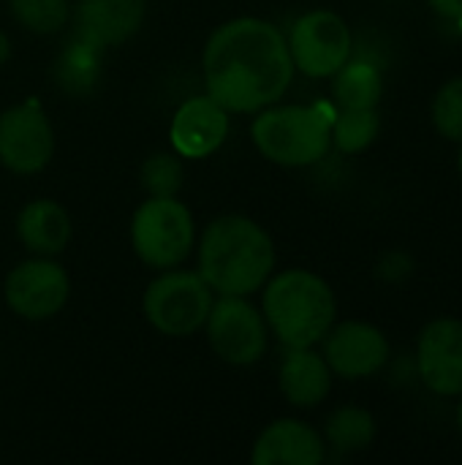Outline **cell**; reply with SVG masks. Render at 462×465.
<instances>
[{
  "label": "cell",
  "mask_w": 462,
  "mask_h": 465,
  "mask_svg": "<svg viewBox=\"0 0 462 465\" xmlns=\"http://www.w3.org/2000/svg\"><path fill=\"white\" fill-rule=\"evenodd\" d=\"M202 71L207 95L226 112L256 114L286 95L294 60L286 35L272 22L237 16L207 38Z\"/></svg>",
  "instance_id": "6da1fadb"
},
{
  "label": "cell",
  "mask_w": 462,
  "mask_h": 465,
  "mask_svg": "<svg viewBox=\"0 0 462 465\" xmlns=\"http://www.w3.org/2000/svg\"><path fill=\"white\" fill-rule=\"evenodd\" d=\"M275 270V245L264 226L245 215L210 221L199 240V275L215 294L251 297Z\"/></svg>",
  "instance_id": "7a4b0ae2"
},
{
  "label": "cell",
  "mask_w": 462,
  "mask_h": 465,
  "mask_svg": "<svg viewBox=\"0 0 462 465\" xmlns=\"http://www.w3.org/2000/svg\"><path fill=\"white\" fill-rule=\"evenodd\" d=\"M335 294L310 270H283L264 283V322L286 349H310L335 324Z\"/></svg>",
  "instance_id": "3957f363"
},
{
  "label": "cell",
  "mask_w": 462,
  "mask_h": 465,
  "mask_svg": "<svg viewBox=\"0 0 462 465\" xmlns=\"http://www.w3.org/2000/svg\"><path fill=\"white\" fill-rule=\"evenodd\" d=\"M256 150L278 166H310L332 144V125L321 106H267L251 125Z\"/></svg>",
  "instance_id": "277c9868"
},
{
  "label": "cell",
  "mask_w": 462,
  "mask_h": 465,
  "mask_svg": "<svg viewBox=\"0 0 462 465\" xmlns=\"http://www.w3.org/2000/svg\"><path fill=\"white\" fill-rule=\"evenodd\" d=\"M133 253L152 270L180 267L196 245V223L177 196H147L131 218Z\"/></svg>",
  "instance_id": "5b68a950"
},
{
  "label": "cell",
  "mask_w": 462,
  "mask_h": 465,
  "mask_svg": "<svg viewBox=\"0 0 462 465\" xmlns=\"http://www.w3.org/2000/svg\"><path fill=\"white\" fill-rule=\"evenodd\" d=\"M215 292L199 272L188 270H163L158 278L150 281L142 311L147 324L163 338H191L196 335L210 311Z\"/></svg>",
  "instance_id": "8992f818"
},
{
  "label": "cell",
  "mask_w": 462,
  "mask_h": 465,
  "mask_svg": "<svg viewBox=\"0 0 462 465\" xmlns=\"http://www.w3.org/2000/svg\"><path fill=\"white\" fill-rule=\"evenodd\" d=\"M204 330L215 357L234 368L256 365L270 346V327L264 322V313H259L245 297L223 294L221 300H215Z\"/></svg>",
  "instance_id": "52a82bcc"
},
{
  "label": "cell",
  "mask_w": 462,
  "mask_h": 465,
  "mask_svg": "<svg viewBox=\"0 0 462 465\" xmlns=\"http://www.w3.org/2000/svg\"><path fill=\"white\" fill-rule=\"evenodd\" d=\"M3 294L5 305L16 316L27 322H46L68 305L71 281L65 267L52 256H33L5 275Z\"/></svg>",
  "instance_id": "ba28073f"
},
{
  "label": "cell",
  "mask_w": 462,
  "mask_h": 465,
  "mask_svg": "<svg viewBox=\"0 0 462 465\" xmlns=\"http://www.w3.org/2000/svg\"><path fill=\"white\" fill-rule=\"evenodd\" d=\"M289 52L302 74L316 79L335 76L351 57V30L335 11H308L291 27Z\"/></svg>",
  "instance_id": "9c48e42d"
},
{
  "label": "cell",
  "mask_w": 462,
  "mask_h": 465,
  "mask_svg": "<svg viewBox=\"0 0 462 465\" xmlns=\"http://www.w3.org/2000/svg\"><path fill=\"white\" fill-rule=\"evenodd\" d=\"M54 153V131L46 112L35 104H16L0 114V163L14 174L46 169Z\"/></svg>",
  "instance_id": "30bf717a"
},
{
  "label": "cell",
  "mask_w": 462,
  "mask_h": 465,
  "mask_svg": "<svg viewBox=\"0 0 462 465\" xmlns=\"http://www.w3.org/2000/svg\"><path fill=\"white\" fill-rule=\"evenodd\" d=\"M389 343L373 324L343 322L324 335V360L332 373L343 379H365L384 368Z\"/></svg>",
  "instance_id": "8fae6325"
},
{
  "label": "cell",
  "mask_w": 462,
  "mask_h": 465,
  "mask_svg": "<svg viewBox=\"0 0 462 465\" xmlns=\"http://www.w3.org/2000/svg\"><path fill=\"white\" fill-rule=\"evenodd\" d=\"M229 136V112L210 95L182 101L172 117L169 139L180 158H207Z\"/></svg>",
  "instance_id": "7c38bea8"
},
{
  "label": "cell",
  "mask_w": 462,
  "mask_h": 465,
  "mask_svg": "<svg viewBox=\"0 0 462 465\" xmlns=\"http://www.w3.org/2000/svg\"><path fill=\"white\" fill-rule=\"evenodd\" d=\"M419 376L438 395H462V322L438 319L419 338Z\"/></svg>",
  "instance_id": "4fadbf2b"
},
{
  "label": "cell",
  "mask_w": 462,
  "mask_h": 465,
  "mask_svg": "<svg viewBox=\"0 0 462 465\" xmlns=\"http://www.w3.org/2000/svg\"><path fill=\"white\" fill-rule=\"evenodd\" d=\"M147 0H76L79 38L103 49L133 38L144 22Z\"/></svg>",
  "instance_id": "5bb4252c"
},
{
  "label": "cell",
  "mask_w": 462,
  "mask_h": 465,
  "mask_svg": "<svg viewBox=\"0 0 462 465\" xmlns=\"http://www.w3.org/2000/svg\"><path fill=\"white\" fill-rule=\"evenodd\" d=\"M324 458V439L300 420H278L267 425L251 450L253 465H319Z\"/></svg>",
  "instance_id": "9a60e30c"
},
{
  "label": "cell",
  "mask_w": 462,
  "mask_h": 465,
  "mask_svg": "<svg viewBox=\"0 0 462 465\" xmlns=\"http://www.w3.org/2000/svg\"><path fill=\"white\" fill-rule=\"evenodd\" d=\"M16 237L35 256H57L71 240V215L54 199H33L16 215Z\"/></svg>",
  "instance_id": "2e32d148"
},
{
  "label": "cell",
  "mask_w": 462,
  "mask_h": 465,
  "mask_svg": "<svg viewBox=\"0 0 462 465\" xmlns=\"http://www.w3.org/2000/svg\"><path fill=\"white\" fill-rule=\"evenodd\" d=\"M280 392L297 409H313L327 401L332 390V371L324 357L310 349H289L286 360L280 362Z\"/></svg>",
  "instance_id": "e0dca14e"
},
{
  "label": "cell",
  "mask_w": 462,
  "mask_h": 465,
  "mask_svg": "<svg viewBox=\"0 0 462 465\" xmlns=\"http://www.w3.org/2000/svg\"><path fill=\"white\" fill-rule=\"evenodd\" d=\"M332 90H335V101L343 109H376L384 93V82L376 65L357 60V63H346L335 74Z\"/></svg>",
  "instance_id": "ac0fdd59"
},
{
  "label": "cell",
  "mask_w": 462,
  "mask_h": 465,
  "mask_svg": "<svg viewBox=\"0 0 462 465\" xmlns=\"http://www.w3.org/2000/svg\"><path fill=\"white\" fill-rule=\"evenodd\" d=\"M373 439H376V422L365 409L343 406L327 420V441L340 455L368 450Z\"/></svg>",
  "instance_id": "d6986e66"
},
{
  "label": "cell",
  "mask_w": 462,
  "mask_h": 465,
  "mask_svg": "<svg viewBox=\"0 0 462 465\" xmlns=\"http://www.w3.org/2000/svg\"><path fill=\"white\" fill-rule=\"evenodd\" d=\"M11 16L35 35L60 33L71 19V0H8Z\"/></svg>",
  "instance_id": "ffe728a7"
},
{
  "label": "cell",
  "mask_w": 462,
  "mask_h": 465,
  "mask_svg": "<svg viewBox=\"0 0 462 465\" xmlns=\"http://www.w3.org/2000/svg\"><path fill=\"white\" fill-rule=\"evenodd\" d=\"M381 120L376 109H343L332 125V142L343 153H362L378 136Z\"/></svg>",
  "instance_id": "44dd1931"
},
{
  "label": "cell",
  "mask_w": 462,
  "mask_h": 465,
  "mask_svg": "<svg viewBox=\"0 0 462 465\" xmlns=\"http://www.w3.org/2000/svg\"><path fill=\"white\" fill-rule=\"evenodd\" d=\"M142 185L150 196H177L182 188V163L180 155L155 153L142 163Z\"/></svg>",
  "instance_id": "7402d4cb"
},
{
  "label": "cell",
  "mask_w": 462,
  "mask_h": 465,
  "mask_svg": "<svg viewBox=\"0 0 462 465\" xmlns=\"http://www.w3.org/2000/svg\"><path fill=\"white\" fill-rule=\"evenodd\" d=\"M433 123L441 136L462 142V76L447 82L433 101Z\"/></svg>",
  "instance_id": "603a6c76"
},
{
  "label": "cell",
  "mask_w": 462,
  "mask_h": 465,
  "mask_svg": "<svg viewBox=\"0 0 462 465\" xmlns=\"http://www.w3.org/2000/svg\"><path fill=\"white\" fill-rule=\"evenodd\" d=\"M411 259L406 256V253H400V251H395V253H387L384 259H381V264H378V275L381 278H387V281H403V278H408L411 275Z\"/></svg>",
  "instance_id": "cb8c5ba5"
},
{
  "label": "cell",
  "mask_w": 462,
  "mask_h": 465,
  "mask_svg": "<svg viewBox=\"0 0 462 465\" xmlns=\"http://www.w3.org/2000/svg\"><path fill=\"white\" fill-rule=\"evenodd\" d=\"M436 14L447 16V19H462V0H428Z\"/></svg>",
  "instance_id": "d4e9b609"
},
{
  "label": "cell",
  "mask_w": 462,
  "mask_h": 465,
  "mask_svg": "<svg viewBox=\"0 0 462 465\" xmlns=\"http://www.w3.org/2000/svg\"><path fill=\"white\" fill-rule=\"evenodd\" d=\"M8 57H11V41H8V35L0 30V65H3Z\"/></svg>",
  "instance_id": "484cf974"
},
{
  "label": "cell",
  "mask_w": 462,
  "mask_h": 465,
  "mask_svg": "<svg viewBox=\"0 0 462 465\" xmlns=\"http://www.w3.org/2000/svg\"><path fill=\"white\" fill-rule=\"evenodd\" d=\"M457 425H460V430H462V403H460V409H457Z\"/></svg>",
  "instance_id": "4316f807"
},
{
  "label": "cell",
  "mask_w": 462,
  "mask_h": 465,
  "mask_svg": "<svg viewBox=\"0 0 462 465\" xmlns=\"http://www.w3.org/2000/svg\"><path fill=\"white\" fill-rule=\"evenodd\" d=\"M460 172H462V153H460Z\"/></svg>",
  "instance_id": "83f0119b"
}]
</instances>
